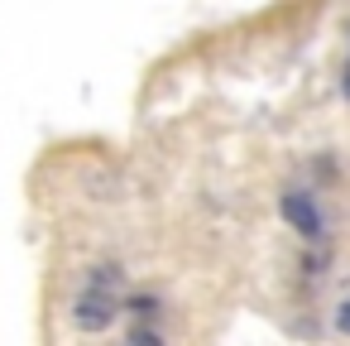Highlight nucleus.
Segmentation results:
<instances>
[{"label": "nucleus", "mask_w": 350, "mask_h": 346, "mask_svg": "<svg viewBox=\"0 0 350 346\" xmlns=\"http://www.w3.org/2000/svg\"><path fill=\"white\" fill-rule=\"evenodd\" d=\"M120 284H125V269H120V264H92L87 279H82V288H77V298H72V308H68L72 327L87 332V336L111 332V322L125 312Z\"/></svg>", "instance_id": "nucleus-1"}, {"label": "nucleus", "mask_w": 350, "mask_h": 346, "mask_svg": "<svg viewBox=\"0 0 350 346\" xmlns=\"http://www.w3.org/2000/svg\"><path fill=\"white\" fill-rule=\"evenodd\" d=\"M278 217H283L288 231H297L307 245H326V236H331L321 193H317L312 183H288V188L278 193Z\"/></svg>", "instance_id": "nucleus-2"}, {"label": "nucleus", "mask_w": 350, "mask_h": 346, "mask_svg": "<svg viewBox=\"0 0 350 346\" xmlns=\"http://www.w3.org/2000/svg\"><path fill=\"white\" fill-rule=\"evenodd\" d=\"M125 312L135 317V327H159L163 298L159 293H125Z\"/></svg>", "instance_id": "nucleus-3"}, {"label": "nucleus", "mask_w": 350, "mask_h": 346, "mask_svg": "<svg viewBox=\"0 0 350 346\" xmlns=\"http://www.w3.org/2000/svg\"><path fill=\"white\" fill-rule=\"evenodd\" d=\"M120 346H168V341H163L159 327H130V332L120 336Z\"/></svg>", "instance_id": "nucleus-4"}, {"label": "nucleus", "mask_w": 350, "mask_h": 346, "mask_svg": "<svg viewBox=\"0 0 350 346\" xmlns=\"http://www.w3.org/2000/svg\"><path fill=\"white\" fill-rule=\"evenodd\" d=\"M331 327H336L340 336H350V293H340V303L331 308Z\"/></svg>", "instance_id": "nucleus-5"}, {"label": "nucleus", "mask_w": 350, "mask_h": 346, "mask_svg": "<svg viewBox=\"0 0 350 346\" xmlns=\"http://www.w3.org/2000/svg\"><path fill=\"white\" fill-rule=\"evenodd\" d=\"M340 97L350 101V53H345V63H340Z\"/></svg>", "instance_id": "nucleus-6"}]
</instances>
